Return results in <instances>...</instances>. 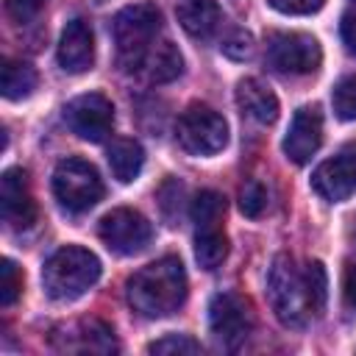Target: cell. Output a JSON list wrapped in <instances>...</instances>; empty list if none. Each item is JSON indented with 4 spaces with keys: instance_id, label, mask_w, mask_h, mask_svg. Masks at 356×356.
Segmentation results:
<instances>
[{
    "instance_id": "6da1fadb",
    "label": "cell",
    "mask_w": 356,
    "mask_h": 356,
    "mask_svg": "<svg viewBox=\"0 0 356 356\" xmlns=\"http://www.w3.org/2000/svg\"><path fill=\"white\" fill-rule=\"evenodd\" d=\"M125 295L131 309L147 320L178 312L181 303L186 300V270L181 259L164 256L145 264L128 278Z\"/></svg>"
},
{
    "instance_id": "7a4b0ae2",
    "label": "cell",
    "mask_w": 356,
    "mask_h": 356,
    "mask_svg": "<svg viewBox=\"0 0 356 356\" xmlns=\"http://www.w3.org/2000/svg\"><path fill=\"white\" fill-rule=\"evenodd\" d=\"M114 44H117V61L125 72H139L145 67V58L159 44L156 36L161 31V11L156 3H134L125 6L114 22Z\"/></svg>"
},
{
    "instance_id": "3957f363",
    "label": "cell",
    "mask_w": 356,
    "mask_h": 356,
    "mask_svg": "<svg viewBox=\"0 0 356 356\" xmlns=\"http://www.w3.org/2000/svg\"><path fill=\"white\" fill-rule=\"evenodd\" d=\"M267 300L275 317L289 328H303L317 314L306 270H298L289 256H275L267 270Z\"/></svg>"
},
{
    "instance_id": "277c9868",
    "label": "cell",
    "mask_w": 356,
    "mask_h": 356,
    "mask_svg": "<svg viewBox=\"0 0 356 356\" xmlns=\"http://www.w3.org/2000/svg\"><path fill=\"white\" fill-rule=\"evenodd\" d=\"M97 278L100 259L81 245L58 248L42 267V284L53 300H75L92 289Z\"/></svg>"
},
{
    "instance_id": "5b68a950",
    "label": "cell",
    "mask_w": 356,
    "mask_h": 356,
    "mask_svg": "<svg viewBox=\"0 0 356 356\" xmlns=\"http://www.w3.org/2000/svg\"><path fill=\"white\" fill-rule=\"evenodd\" d=\"M53 195L70 214H83L103 197V181L95 164L83 159H64L53 172Z\"/></svg>"
},
{
    "instance_id": "8992f818",
    "label": "cell",
    "mask_w": 356,
    "mask_h": 356,
    "mask_svg": "<svg viewBox=\"0 0 356 356\" xmlns=\"http://www.w3.org/2000/svg\"><path fill=\"white\" fill-rule=\"evenodd\" d=\"M175 139L192 156H214L228 145V125L214 108L192 103L175 122Z\"/></svg>"
},
{
    "instance_id": "52a82bcc",
    "label": "cell",
    "mask_w": 356,
    "mask_h": 356,
    "mask_svg": "<svg viewBox=\"0 0 356 356\" xmlns=\"http://www.w3.org/2000/svg\"><path fill=\"white\" fill-rule=\"evenodd\" d=\"M267 61L284 75H309L320 67L323 50L314 36L298 31H281L267 39Z\"/></svg>"
},
{
    "instance_id": "ba28073f",
    "label": "cell",
    "mask_w": 356,
    "mask_h": 356,
    "mask_svg": "<svg viewBox=\"0 0 356 356\" xmlns=\"http://www.w3.org/2000/svg\"><path fill=\"white\" fill-rule=\"evenodd\" d=\"M209 328L222 348L236 350L253 328V314L245 298L236 292H217L209 303Z\"/></svg>"
},
{
    "instance_id": "9c48e42d",
    "label": "cell",
    "mask_w": 356,
    "mask_h": 356,
    "mask_svg": "<svg viewBox=\"0 0 356 356\" xmlns=\"http://www.w3.org/2000/svg\"><path fill=\"white\" fill-rule=\"evenodd\" d=\"M97 234H100V239L106 242V248L111 253H117V256H134V253H139V250L147 248V242L153 236V228L134 209H111L100 220Z\"/></svg>"
},
{
    "instance_id": "30bf717a",
    "label": "cell",
    "mask_w": 356,
    "mask_h": 356,
    "mask_svg": "<svg viewBox=\"0 0 356 356\" xmlns=\"http://www.w3.org/2000/svg\"><path fill=\"white\" fill-rule=\"evenodd\" d=\"M64 120L86 142H103L114 125V106L100 92H86L64 106Z\"/></svg>"
},
{
    "instance_id": "8fae6325",
    "label": "cell",
    "mask_w": 356,
    "mask_h": 356,
    "mask_svg": "<svg viewBox=\"0 0 356 356\" xmlns=\"http://www.w3.org/2000/svg\"><path fill=\"white\" fill-rule=\"evenodd\" d=\"M312 189L328 203H339L356 192V142L345 145L312 172Z\"/></svg>"
},
{
    "instance_id": "7c38bea8",
    "label": "cell",
    "mask_w": 356,
    "mask_h": 356,
    "mask_svg": "<svg viewBox=\"0 0 356 356\" xmlns=\"http://www.w3.org/2000/svg\"><path fill=\"white\" fill-rule=\"evenodd\" d=\"M0 206H3V220L8 228H31L36 220V203L28 189V175L19 167H11L0 178Z\"/></svg>"
},
{
    "instance_id": "4fadbf2b",
    "label": "cell",
    "mask_w": 356,
    "mask_h": 356,
    "mask_svg": "<svg viewBox=\"0 0 356 356\" xmlns=\"http://www.w3.org/2000/svg\"><path fill=\"white\" fill-rule=\"evenodd\" d=\"M323 142V114L317 106H303L295 111L286 136H284V153L295 164H306Z\"/></svg>"
},
{
    "instance_id": "5bb4252c",
    "label": "cell",
    "mask_w": 356,
    "mask_h": 356,
    "mask_svg": "<svg viewBox=\"0 0 356 356\" xmlns=\"http://www.w3.org/2000/svg\"><path fill=\"white\" fill-rule=\"evenodd\" d=\"M58 67L70 75H81L95 64V33L86 19H70L58 39Z\"/></svg>"
},
{
    "instance_id": "9a60e30c",
    "label": "cell",
    "mask_w": 356,
    "mask_h": 356,
    "mask_svg": "<svg viewBox=\"0 0 356 356\" xmlns=\"http://www.w3.org/2000/svg\"><path fill=\"white\" fill-rule=\"evenodd\" d=\"M236 103L250 120H256L261 125H270L278 117V97L259 78H245L236 83Z\"/></svg>"
},
{
    "instance_id": "2e32d148",
    "label": "cell",
    "mask_w": 356,
    "mask_h": 356,
    "mask_svg": "<svg viewBox=\"0 0 356 356\" xmlns=\"http://www.w3.org/2000/svg\"><path fill=\"white\" fill-rule=\"evenodd\" d=\"M178 22L192 39H209L220 28V6L217 0H181L178 8Z\"/></svg>"
},
{
    "instance_id": "e0dca14e",
    "label": "cell",
    "mask_w": 356,
    "mask_h": 356,
    "mask_svg": "<svg viewBox=\"0 0 356 356\" xmlns=\"http://www.w3.org/2000/svg\"><path fill=\"white\" fill-rule=\"evenodd\" d=\"M108 167L120 184L136 181L145 167V150L136 139H114L108 145Z\"/></svg>"
},
{
    "instance_id": "ac0fdd59",
    "label": "cell",
    "mask_w": 356,
    "mask_h": 356,
    "mask_svg": "<svg viewBox=\"0 0 356 356\" xmlns=\"http://www.w3.org/2000/svg\"><path fill=\"white\" fill-rule=\"evenodd\" d=\"M142 70H145V75L153 83H170V81H175L181 75L184 58H181V53H178V47L172 42H159L150 50V56L145 58V67Z\"/></svg>"
},
{
    "instance_id": "d6986e66",
    "label": "cell",
    "mask_w": 356,
    "mask_h": 356,
    "mask_svg": "<svg viewBox=\"0 0 356 356\" xmlns=\"http://www.w3.org/2000/svg\"><path fill=\"white\" fill-rule=\"evenodd\" d=\"M228 256V239L220 231V225L197 228L195 234V259L203 270H217Z\"/></svg>"
},
{
    "instance_id": "ffe728a7",
    "label": "cell",
    "mask_w": 356,
    "mask_h": 356,
    "mask_svg": "<svg viewBox=\"0 0 356 356\" xmlns=\"http://www.w3.org/2000/svg\"><path fill=\"white\" fill-rule=\"evenodd\" d=\"M72 337H78L75 342H67L64 348L67 350H81V353H108V350H117V342H114V337H111V328L106 325V323H100V320H83V323H78V334H72Z\"/></svg>"
},
{
    "instance_id": "44dd1931",
    "label": "cell",
    "mask_w": 356,
    "mask_h": 356,
    "mask_svg": "<svg viewBox=\"0 0 356 356\" xmlns=\"http://www.w3.org/2000/svg\"><path fill=\"white\" fill-rule=\"evenodd\" d=\"M3 97L6 100H22L36 89V70L25 61H3V75H0Z\"/></svg>"
},
{
    "instance_id": "7402d4cb",
    "label": "cell",
    "mask_w": 356,
    "mask_h": 356,
    "mask_svg": "<svg viewBox=\"0 0 356 356\" xmlns=\"http://www.w3.org/2000/svg\"><path fill=\"white\" fill-rule=\"evenodd\" d=\"M192 220L197 228H211V225H220L222 214H225V200L220 192L214 189H203L197 192V197L192 200V209H189Z\"/></svg>"
},
{
    "instance_id": "603a6c76",
    "label": "cell",
    "mask_w": 356,
    "mask_h": 356,
    "mask_svg": "<svg viewBox=\"0 0 356 356\" xmlns=\"http://www.w3.org/2000/svg\"><path fill=\"white\" fill-rule=\"evenodd\" d=\"M184 195H186V189H184V184H181L178 178H167V181L159 186L156 200H159V209H161V214H164L167 225H175V222L181 220Z\"/></svg>"
},
{
    "instance_id": "cb8c5ba5",
    "label": "cell",
    "mask_w": 356,
    "mask_h": 356,
    "mask_svg": "<svg viewBox=\"0 0 356 356\" xmlns=\"http://www.w3.org/2000/svg\"><path fill=\"white\" fill-rule=\"evenodd\" d=\"M331 106L339 120H356V75H348L334 86Z\"/></svg>"
},
{
    "instance_id": "d4e9b609",
    "label": "cell",
    "mask_w": 356,
    "mask_h": 356,
    "mask_svg": "<svg viewBox=\"0 0 356 356\" xmlns=\"http://www.w3.org/2000/svg\"><path fill=\"white\" fill-rule=\"evenodd\" d=\"M200 342H195L186 334H167L147 345V353H164V356H184V353H200Z\"/></svg>"
},
{
    "instance_id": "484cf974",
    "label": "cell",
    "mask_w": 356,
    "mask_h": 356,
    "mask_svg": "<svg viewBox=\"0 0 356 356\" xmlns=\"http://www.w3.org/2000/svg\"><path fill=\"white\" fill-rule=\"evenodd\" d=\"M19 289H22V275H19L17 264L11 259H3L0 261V303L11 306L19 295Z\"/></svg>"
},
{
    "instance_id": "4316f807",
    "label": "cell",
    "mask_w": 356,
    "mask_h": 356,
    "mask_svg": "<svg viewBox=\"0 0 356 356\" xmlns=\"http://www.w3.org/2000/svg\"><path fill=\"white\" fill-rule=\"evenodd\" d=\"M267 206V192L259 181H248L242 189H239V209L245 217H259Z\"/></svg>"
},
{
    "instance_id": "83f0119b",
    "label": "cell",
    "mask_w": 356,
    "mask_h": 356,
    "mask_svg": "<svg viewBox=\"0 0 356 356\" xmlns=\"http://www.w3.org/2000/svg\"><path fill=\"white\" fill-rule=\"evenodd\" d=\"M47 0H6V14L14 22H31Z\"/></svg>"
},
{
    "instance_id": "f1b7e54d",
    "label": "cell",
    "mask_w": 356,
    "mask_h": 356,
    "mask_svg": "<svg viewBox=\"0 0 356 356\" xmlns=\"http://www.w3.org/2000/svg\"><path fill=\"white\" fill-rule=\"evenodd\" d=\"M325 0H270V6L281 14H292V17H306L323 8Z\"/></svg>"
},
{
    "instance_id": "f546056e",
    "label": "cell",
    "mask_w": 356,
    "mask_h": 356,
    "mask_svg": "<svg viewBox=\"0 0 356 356\" xmlns=\"http://www.w3.org/2000/svg\"><path fill=\"white\" fill-rule=\"evenodd\" d=\"M222 50H225V56H231V58H250V53H253V39H250V33L236 31V33L222 44Z\"/></svg>"
},
{
    "instance_id": "4dcf8cb0",
    "label": "cell",
    "mask_w": 356,
    "mask_h": 356,
    "mask_svg": "<svg viewBox=\"0 0 356 356\" xmlns=\"http://www.w3.org/2000/svg\"><path fill=\"white\" fill-rule=\"evenodd\" d=\"M339 33H342V42H345L348 53L356 56V17H353V14L342 17V28H339Z\"/></svg>"
},
{
    "instance_id": "1f68e13d",
    "label": "cell",
    "mask_w": 356,
    "mask_h": 356,
    "mask_svg": "<svg viewBox=\"0 0 356 356\" xmlns=\"http://www.w3.org/2000/svg\"><path fill=\"white\" fill-rule=\"evenodd\" d=\"M345 298L350 306H356V267L348 270V278H345Z\"/></svg>"
},
{
    "instance_id": "d6a6232c",
    "label": "cell",
    "mask_w": 356,
    "mask_h": 356,
    "mask_svg": "<svg viewBox=\"0 0 356 356\" xmlns=\"http://www.w3.org/2000/svg\"><path fill=\"white\" fill-rule=\"evenodd\" d=\"M353 3H356V0H353Z\"/></svg>"
}]
</instances>
